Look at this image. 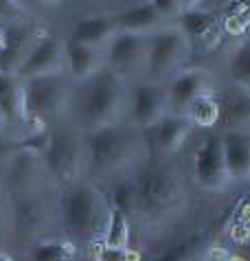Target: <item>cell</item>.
<instances>
[{
	"label": "cell",
	"instance_id": "obj_1",
	"mask_svg": "<svg viewBox=\"0 0 250 261\" xmlns=\"http://www.w3.org/2000/svg\"><path fill=\"white\" fill-rule=\"evenodd\" d=\"M84 149L86 180L94 185L134 176L149 158L143 132L125 121L84 134Z\"/></svg>",
	"mask_w": 250,
	"mask_h": 261
},
{
	"label": "cell",
	"instance_id": "obj_2",
	"mask_svg": "<svg viewBox=\"0 0 250 261\" xmlns=\"http://www.w3.org/2000/svg\"><path fill=\"white\" fill-rule=\"evenodd\" d=\"M57 198H60V235L64 239H68L79 252H86L90 246L104 242L112 211L104 187L84 178L60 189Z\"/></svg>",
	"mask_w": 250,
	"mask_h": 261
},
{
	"label": "cell",
	"instance_id": "obj_3",
	"mask_svg": "<svg viewBox=\"0 0 250 261\" xmlns=\"http://www.w3.org/2000/svg\"><path fill=\"white\" fill-rule=\"evenodd\" d=\"M136 220L141 228H163L176 220L185 204V189L178 171L163 158H147L134 173Z\"/></svg>",
	"mask_w": 250,
	"mask_h": 261
},
{
	"label": "cell",
	"instance_id": "obj_4",
	"mask_svg": "<svg viewBox=\"0 0 250 261\" xmlns=\"http://www.w3.org/2000/svg\"><path fill=\"white\" fill-rule=\"evenodd\" d=\"M60 191L9 195V228L3 250L16 259L27 248L60 235Z\"/></svg>",
	"mask_w": 250,
	"mask_h": 261
},
{
	"label": "cell",
	"instance_id": "obj_5",
	"mask_svg": "<svg viewBox=\"0 0 250 261\" xmlns=\"http://www.w3.org/2000/svg\"><path fill=\"white\" fill-rule=\"evenodd\" d=\"M72 103L75 125L84 134L123 121V110L128 106L125 77L110 66L101 68L88 82L77 84V90H72Z\"/></svg>",
	"mask_w": 250,
	"mask_h": 261
},
{
	"label": "cell",
	"instance_id": "obj_6",
	"mask_svg": "<svg viewBox=\"0 0 250 261\" xmlns=\"http://www.w3.org/2000/svg\"><path fill=\"white\" fill-rule=\"evenodd\" d=\"M24 86V136L48 129V123L57 119L72 101V79L68 72L22 79ZM22 136V139H24Z\"/></svg>",
	"mask_w": 250,
	"mask_h": 261
},
{
	"label": "cell",
	"instance_id": "obj_7",
	"mask_svg": "<svg viewBox=\"0 0 250 261\" xmlns=\"http://www.w3.org/2000/svg\"><path fill=\"white\" fill-rule=\"evenodd\" d=\"M48 132L51 136L42 161L53 185L60 191L86 178L84 132L77 129V125H55L48 127Z\"/></svg>",
	"mask_w": 250,
	"mask_h": 261
},
{
	"label": "cell",
	"instance_id": "obj_8",
	"mask_svg": "<svg viewBox=\"0 0 250 261\" xmlns=\"http://www.w3.org/2000/svg\"><path fill=\"white\" fill-rule=\"evenodd\" d=\"M0 187L9 195H29L42 191H57L51 180L42 154L20 147L0 165Z\"/></svg>",
	"mask_w": 250,
	"mask_h": 261
},
{
	"label": "cell",
	"instance_id": "obj_9",
	"mask_svg": "<svg viewBox=\"0 0 250 261\" xmlns=\"http://www.w3.org/2000/svg\"><path fill=\"white\" fill-rule=\"evenodd\" d=\"M191 53V42L176 24L160 29L147 38V60L145 75L147 82H163L165 77L173 75Z\"/></svg>",
	"mask_w": 250,
	"mask_h": 261
},
{
	"label": "cell",
	"instance_id": "obj_10",
	"mask_svg": "<svg viewBox=\"0 0 250 261\" xmlns=\"http://www.w3.org/2000/svg\"><path fill=\"white\" fill-rule=\"evenodd\" d=\"M193 180L204 191H224L231 185V176L224 161L222 134L211 132L197 145L193 154Z\"/></svg>",
	"mask_w": 250,
	"mask_h": 261
},
{
	"label": "cell",
	"instance_id": "obj_11",
	"mask_svg": "<svg viewBox=\"0 0 250 261\" xmlns=\"http://www.w3.org/2000/svg\"><path fill=\"white\" fill-rule=\"evenodd\" d=\"M193 123L189 121L187 114H165L156 125L149 129H143L147 149H149V158H171L178 154L180 147L187 143Z\"/></svg>",
	"mask_w": 250,
	"mask_h": 261
},
{
	"label": "cell",
	"instance_id": "obj_12",
	"mask_svg": "<svg viewBox=\"0 0 250 261\" xmlns=\"http://www.w3.org/2000/svg\"><path fill=\"white\" fill-rule=\"evenodd\" d=\"M128 117L134 127L143 129H149L152 125L165 117L169 112L167 108V88L158 82H143V84H136L130 92V99H128Z\"/></svg>",
	"mask_w": 250,
	"mask_h": 261
},
{
	"label": "cell",
	"instance_id": "obj_13",
	"mask_svg": "<svg viewBox=\"0 0 250 261\" xmlns=\"http://www.w3.org/2000/svg\"><path fill=\"white\" fill-rule=\"evenodd\" d=\"M57 72H66L64 44L60 40H55L53 35L42 33L16 75L20 79H31V77H44V75H57Z\"/></svg>",
	"mask_w": 250,
	"mask_h": 261
},
{
	"label": "cell",
	"instance_id": "obj_14",
	"mask_svg": "<svg viewBox=\"0 0 250 261\" xmlns=\"http://www.w3.org/2000/svg\"><path fill=\"white\" fill-rule=\"evenodd\" d=\"M147 60V38L136 33L119 31L106 48L108 66L123 77H130L136 70H145Z\"/></svg>",
	"mask_w": 250,
	"mask_h": 261
},
{
	"label": "cell",
	"instance_id": "obj_15",
	"mask_svg": "<svg viewBox=\"0 0 250 261\" xmlns=\"http://www.w3.org/2000/svg\"><path fill=\"white\" fill-rule=\"evenodd\" d=\"M3 33H5V46L0 50V70L16 75L40 35L35 33L33 24H29L27 20L5 27Z\"/></svg>",
	"mask_w": 250,
	"mask_h": 261
},
{
	"label": "cell",
	"instance_id": "obj_16",
	"mask_svg": "<svg viewBox=\"0 0 250 261\" xmlns=\"http://www.w3.org/2000/svg\"><path fill=\"white\" fill-rule=\"evenodd\" d=\"M209 88V72L200 68L182 70L167 86V108L169 114H187L191 103L202 97Z\"/></svg>",
	"mask_w": 250,
	"mask_h": 261
},
{
	"label": "cell",
	"instance_id": "obj_17",
	"mask_svg": "<svg viewBox=\"0 0 250 261\" xmlns=\"http://www.w3.org/2000/svg\"><path fill=\"white\" fill-rule=\"evenodd\" d=\"M219 106V121L215 129L222 132H248L250 129V90L231 88L215 95Z\"/></svg>",
	"mask_w": 250,
	"mask_h": 261
},
{
	"label": "cell",
	"instance_id": "obj_18",
	"mask_svg": "<svg viewBox=\"0 0 250 261\" xmlns=\"http://www.w3.org/2000/svg\"><path fill=\"white\" fill-rule=\"evenodd\" d=\"M66 72L72 79V84H84L90 77H94L101 68L108 66L106 62V50L84 46L77 42H66Z\"/></svg>",
	"mask_w": 250,
	"mask_h": 261
},
{
	"label": "cell",
	"instance_id": "obj_19",
	"mask_svg": "<svg viewBox=\"0 0 250 261\" xmlns=\"http://www.w3.org/2000/svg\"><path fill=\"white\" fill-rule=\"evenodd\" d=\"M0 117L5 127L24 129V86L18 75L0 70Z\"/></svg>",
	"mask_w": 250,
	"mask_h": 261
},
{
	"label": "cell",
	"instance_id": "obj_20",
	"mask_svg": "<svg viewBox=\"0 0 250 261\" xmlns=\"http://www.w3.org/2000/svg\"><path fill=\"white\" fill-rule=\"evenodd\" d=\"M114 20V27L116 31H125V33H136V35H145L149 38L160 29L169 27L160 13L156 11V7L152 3H141V5H134L130 9H125L121 13L112 16Z\"/></svg>",
	"mask_w": 250,
	"mask_h": 261
},
{
	"label": "cell",
	"instance_id": "obj_21",
	"mask_svg": "<svg viewBox=\"0 0 250 261\" xmlns=\"http://www.w3.org/2000/svg\"><path fill=\"white\" fill-rule=\"evenodd\" d=\"M231 182H250V136L248 132H219Z\"/></svg>",
	"mask_w": 250,
	"mask_h": 261
},
{
	"label": "cell",
	"instance_id": "obj_22",
	"mask_svg": "<svg viewBox=\"0 0 250 261\" xmlns=\"http://www.w3.org/2000/svg\"><path fill=\"white\" fill-rule=\"evenodd\" d=\"M204 237L200 233L173 237L167 242L154 246L149 255H145V261H200L204 257Z\"/></svg>",
	"mask_w": 250,
	"mask_h": 261
},
{
	"label": "cell",
	"instance_id": "obj_23",
	"mask_svg": "<svg viewBox=\"0 0 250 261\" xmlns=\"http://www.w3.org/2000/svg\"><path fill=\"white\" fill-rule=\"evenodd\" d=\"M119 33L114 27V20L108 16H92V18H84L75 24L70 33V42H77V44L84 46H92L99 50H106L110 46L112 38Z\"/></svg>",
	"mask_w": 250,
	"mask_h": 261
},
{
	"label": "cell",
	"instance_id": "obj_24",
	"mask_svg": "<svg viewBox=\"0 0 250 261\" xmlns=\"http://www.w3.org/2000/svg\"><path fill=\"white\" fill-rule=\"evenodd\" d=\"M176 27L187 35L191 44L193 42H204L207 44V40H217V31H219L215 13L209 9H200V7L191 11H182Z\"/></svg>",
	"mask_w": 250,
	"mask_h": 261
},
{
	"label": "cell",
	"instance_id": "obj_25",
	"mask_svg": "<svg viewBox=\"0 0 250 261\" xmlns=\"http://www.w3.org/2000/svg\"><path fill=\"white\" fill-rule=\"evenodd\" d=\"M79 255V250L72 246L68 239L64 237H55V239H46L27 248L22 255L16 257V261H72Z\"/></svg>",
	"mask_w": 250,
	"mask_h": 261
},
{
	"label": "cell",
	"instance_id": "obj_26",
	"mask_svg": "<svg viewBox=\"0 0 250 261\" xmlns=\"http://www.w3.org/2000/svg\"><path fill=\"white\" fill-rule=\"evenodd\" d=\"M104 191H106L112 208L121 211L132 224H134V220H136V182H134V176H125V178L114 180V182H110Z\"/></svg>",
	"mask_w": 250,
	"mask_h": 261
},
{
	"label": "cell",
	"instance_id": "obj_27",
	"mask_svg": "<svg viewBox=\"0 0 250 261\" xmlns=\"http://www.w3.org/2000/svg\"><path fill=\"white\" fill-rule=\"evenodd\" d=\"M189 121L193 123V127H217L219 121V106L215 95L211 92H204L202 97H197L193 103H191L189 112H187Z\"/></svg>",
	"mask_w": 250,
	"mask_h": 261
},
{
	"label": "cell",
	"instance_id": "obj_28",
	"mask_svg": "<svg viewBox=\"0 0 250 261\" xmlns=\"http://www.w3.org/2000/svg\"><path fill=\"white\" fill-rule=\"evenodd\" d=\"M104 246H110V248H130L132 246V222L116 208L110 211Z\"/></svg>",
	"mask_w": 250,
	"mask_h": 261
},
{
	"label": "cell",
	"instance_id": "obj_29",
	"mask_svg": "<svg viewBox=\"0 0 250 261\" xmlns=\"http://www.w3.org/2000/svg\"><path fill=\"white\" fill-rule=\"evenodd\" d=\"M229 77H231L233 86L250 90V40H244L237 46V50L231 55Z\"/></svg>",
	"mask_w": 250,
	"mask_h": 261
},
{
	"label": "cell",
	"instance_id": "obj_30",
	"mask_svg": "<svg viewBox=\"0 0 250 261\" xmlns=\"http://www.w3.org/2000/svg\"><path fill=\"white\" fill-rule=\"evenodd\" d=\"M82 255L90 257L92 261H145L143 250L134 248V246H130V248H110V246H104V242L90 246Z\"/></svg>",
	"mask_w": 250,
	"mask_h": 261
},
{
	"label": "cell",
	"instance_id": "obj_31",
	"mask_svg": "<svg viewBox=\"0 0 250 261\" xmlns=\"http://www.w3.org/2000/svg\"><path fill=\"white\" fill-rule=\"evenodd\" d=\"M27 13L18 0H0V29L24 20Z\"/></svg>",
	"mask_w": 250,
	"mask_h": 261
},
{
	"label": "cell",
	"instance_id": "obj_32",
	"mask_svg": "<svg viewBox=\"0 0 250 261\" xmlns=\"http://www.w3.org/2000/svg\"><path fill=\"white\" fill-rule=\"evenodd\" d=\"M149 3L156 7V11L160 13V18L165 22H178V18L182 16V5L180 0H149Z\"/></svg>",
	"mask_w": 250,
	"mask_h": 261
},
{
	"label": "cell",
	"instance_id": "obj_33",
	"mask_svg": "<svg viewBox=\"0 0 250 261\" xmlns=\"http://www.w3.org/2000/svg\"><path fill=\"white\" fill-rule=\"evenodd\" d=\"M231 239L235 244L244 246V244H250V224H244V222H237L235 226L231 228Z\"/></svg>",
	"mask_w": 250,
	"mask_h": 261
},
{
	"label": "cell",
	"instance_id": "obj_34",
	"mask_svg": "<svg viewBox=\"0 0 250 261\" xmlns=\"http://www.w3.org/2000/svg\"><path fill=\"white\" fill-rule=\"evenodd\" d=\"M233 252L224 246H211V248L204 250V259L202 261H229Z\"/></svg>",
	"mask_w": 250,
	"mask_h": 261
},
{
	"label": "cell",
	"instance_id": "obj_35",
	"mask_svg": "<svg viewBox=\"0 0 250 261\" xmlns=\"http://www.w3.org/2000/svg\"><path fill=\"white\" fill-rule=\"evenodd\" d=\"M202 0H180V5H182V11H191V9H197L200 7Z\"/></svg>",
	"mask_w": 250,
	"mask_h": 261
},
{
	"label": "cell",
	"instance_id": "obj_36",
	"mask_svg": "<svg viewBox=\"0 0 250 261\" xmlns=\"http://www.w3.org/2000/svg\"><path fill=\"white\" fill-rule=\"evenodd\" d=\"M235 11H244V13H250V0H237V3L233 5Z\"/></svg>",
	"mask_w": 250,
	"mask_h": 261
},
{
	"label": "cell",
	"instance_id": "obj_37",
	"mask_svg": "<svg viewBox=\"0 0 250 261\" xmlns=\"http://www.w3.org/2000/svg\"><path fill=\"white\" fill-rule=\"evenodd\" d=\"M0 261H16V259H13V257L9 255V252H5V250H0Z\"/></svg>",
	"mask_w": 250,
	"mask_h": 261
},
{
	"label": "cell",
	"instance_id": "obj_38",
	"mask_svg": "<svg viewBox=\"0 0 250 261\" xmlns=\"http://www.w3.org/2000/svg\"><path fill=\"white\" fill-rule=\"evenodd\" d=\"M72 261H92L90 257H86V255H82V252H79V255L75 257V259H72Z\"/></svg>",
	"mask_w": 250,
	"mask_h": 261
},
{
	"label": "cell",
	"instance_id": "obj_39",
	"mask_svg": "<svg viewBox=\"0 0 250 261\" xmlns=\"http://www.w3.org/2000/svg\"><path fill=\"white\" fill-rule=\"evenodd\" d=\"M5 46V33H3V29H0V50H3Z\"/></svg>",
	"mask_w": 250,
	"mask_h": 261
},
{
	"label": "cell",
	"instance_id": "obj_40",
	"mask_svg": "<svg viewBox=\"0 0 250 261\" xmlns=\"http://www.w3.org/2000/svg\"><path fill=\"white\" fill-rule=\"evenodd\" d=\"M217 3H224V5H235L237 0H217Z\"/></svg>",
	"mask_w": 250,
	"mask_h": 261
},
{
	"label": "cell",
	"instance_id": "obj_41",
	"mask_svg": "<svg viewBox=\"0 0 250 261\" xmlns=\"http://www.w3.org/2000/svg\"><path fill=\"white\" fill-rule=\"evenodd\" d=\"M42 3H57V0H42Z\"/></svg>",
	"mask_w": 250,
	"mask_h": 261
},
{
	"label": "cell",
	"instance_id": "obj_42",
	"mask_svg": "<svg viewBox=\"0 0 250 261\" xmlns=\"http://www.w3.org/2000/svg\"><path fill=\"white\" fill-rule=\"evenodd\" d=\"M0 127H5V123H3V117H0Z\"/></svg>",
	"mask_w": 250,
	"mask_h": 261
}]
</instances>
